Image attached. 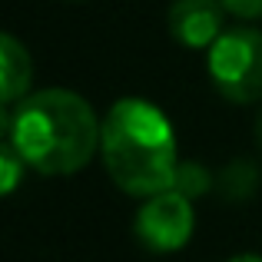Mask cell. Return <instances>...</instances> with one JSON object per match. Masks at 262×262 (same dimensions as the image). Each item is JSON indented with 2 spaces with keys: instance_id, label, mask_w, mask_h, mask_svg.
Listing matches in <instances>:
<instances>
[{
  "instance_id": "6da1fadb",
  "label": "cell",
  "mask_w": 262,
  "mask_h": 262,
  "mask_svg": "<svg viewBox=\"0 0 262 262\" xmlns=\"http://www.w3.org/2000/svg\"><path fill=\"white\" fill-rule=\"evenodd\" d=\"M100 129L93 106L73 90H40L4 106V140L17 146L27 166L43 176H70L100 153Z\"/></svg>"
},
{
  "instance_id": "7a4b0ae2",
  "label": "cell",
  "mask_w": 262,
  "mask_h": 262,
  "mask_svg": "<svg viewBox=\"0 0 262 262\" xmlns=\"http://www.w3.org/2000/svg\"><path fill=\"white\" fill-rule=\"evenodd\" d=\"M100 160L116 189L146 199L169 189L179 166L173 123L143 96H123L103 116Z\"/></svg>"
},
{
  "instance_id": "3957f363",
  "label": "cell",
  "mask_w": 262,
  "mask_h": 262,
  "mask_svg": "<svg viewBox=\"0 0 262 262\" xmlns=\"http://www.w3.org/2000/svg\"><path fill=\"white\" fill-rule=\"evenodd\" d=\"M206 70L212 86L229 103L262 100V30L232 27L206 50Z\"/></svg>"
},
{
  "instance_id": "277c9868",
  "label": "cell",
  "mask_w": 262,
  "mask_h": 262,
  "mask_svg": "<svg viewBox=\"0 0 262 262\" xmlns=\"http://www.w3.org/2000/svg\"><path fill=\"white\" fill-rule=\"evenodd\" d=\"M196 212L192 199L176 189H163L156 196H146L133 219V236L149 252H176L192 239Z\"/></svg>"
},
{
  "instance_id": "5b68a950",
  "label": "cell",
  "mask_w": 262,
  "mask_h": 262,
  "mask_svg": "<svg viewBox=\"0 0 262 262\" xmlns=\"http://www.w3.org/2000/svg\"><path fill=\"white\" fill-rule=\"evenodd\" d=\"M223 0H176L169 7V33L189 50H209L223 33Z\"/></svg>"
},
{
  "instance_id": "8992f818",
  "label": "cell",
  "mask_w": 262,
  "mask_h": 262,
  "mask_svg": "<svg viewBox=\"0 0 262 262\" xmlns=\"http://www.w3.org/2000/svg\"><path fill=\"white\" fill-rule=\"evenodd\" d=\"M30 80H33V60L27 47L13 33H4L0 37V100H4V106H13L24 100Z\"/></svg>"
},
{
  "instance_id": "52a82bcc",
  "label": "cell",
  "mask_w": 262,
  "mask_h": 262,
  "mask_svg": "<svg viewBox=\"0 0 262 262\" xmlns=\"http://www.w3.org/2000/svg\"><path fill=\"white\" fill-rule=\"evenodd\" d=\"M256 183H259L256 166H252V163H246V160H236V163H229V166L219 173L216 189L223 192L226 199H246V196H252Z\"/></svg>"
},
{
  "instance_id": "ba28073f",
  "label": "cell",
  "mask_w": 262,
  "mask_h": 262,
  "mask_svg": "<svg viewBox=\"0 0 262 262\" xmlns=\"http://www.w3.org/2000/svg\"><path fill=\"white\" fill-rule=\"evenodd\" d=\"M212 176L206 173V166H199V163H179L176 166V176H173V186L169 189H176V192H183V196H189V199H196V196H206V192L212 189Z\"/></svg>"
},
{
  "instance_id": "9c48e42d",
  "label": "cell",
  "mask_w": 262,
  "mask_h": 262,
  "mask_svg": "<svg viewBox=\"0 0 262 262\" xmlns=\"http://www.w3.org/2000/svg\"><path fill=\"white\" fill-rule=\"evenodd\" d=\"M24 169H27V160L17 153V146H13L10 140H4L0 143V192L4 196H10L13 189L20 186V176H24Z\"/></svg>"
},
{
  "instance_id": "30bf717a",
  "label": "cell",
  "mask_w": 262,
  "mask_h": 262,
  "mask_svg": "<svg viewBox=\"0 0 262 262\" xmlns=\"http://www.w3.org/2000/svg\"><path fill=\"white\" fill-rule=\"evenodd\" d=\"M223 7L239 20H262V0H223Z\"/></svg>"
},
{
  "instance_id": "8fae6325",
  "label": "cell",
  "mask_w": 262,
  "mask_h": 262,
  "mask_svg": "<svg viewBox=\"0 0 262 262\" xmlns=\"http://www.w3.org/2000/svg\"><path fill=\"white\" fill-rule=\"evenodd\" d=\"M226 262H262V256H256V252H243V256H232Z\"/></svg>"
},
{
  "instance_id": "7c38bea8",
  "label": "cell",
  "mask_w": 262,
  "mask_h": 262,
  "mask_svg": "<svg viewBox=\"0 0 262 262\" xmlns=\"http://www.w3.org/2000/svg\"><path fill=\"white\" fill-rule=\"evenodd\" d=\"M256 143H259V149H262V110H259V116H256Z\"/></svg>"
}]
</instances>
